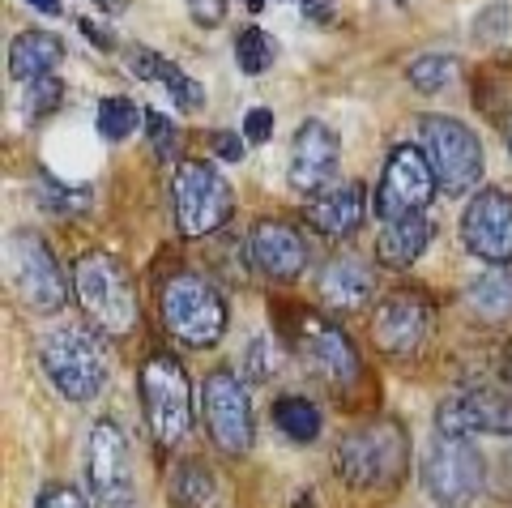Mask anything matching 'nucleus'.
<instances>
[{
	"label": "nucleus",
	"mask_w": 512,
	"mask_h": 508,
	"mask_svg": "<svg viewBox=\"0 0 512 508\" xmlns=\"http://www.w3.org/2000/svg\"><path fill=\"white\" fill-rule=\"evenodd\" d=\"M291 508H312V491H299V496L291 500Z\"/></svg>",
	"instance_id": "45"
},
{
	"label": "nucleus",
	"mask_w": 512,
	"mask_h": 508,
	"mask_svg": "<svg viewBox=\"0 0 512 508\" xmlns=\"http://www.w3.org/2000/svg\"><path fill=\"white\" fill-rule=\"evenodd\" d=\"M141 410L158 449H175L192 432V380L171 351H154L141 363Z\"/></svg>",
	"instance_id": "6"
},
{
	"label": "nucleus",
	"mask_w": 512,
	"mask_h": 508,
	"mask_svg": "<svg viewBox=\"0 0 512 508\" xmlns=\"http://www.w3.org/2000/svg\"><path fill=\"white\" fill-rule=\"evenodd\" d=\"M500 380H504V385L512 389V342L504 346V355H500Z\"/></svg>",
	"instance_id": "44"
},
{
	"label": "nucleus",
	"mask_w": 512,
	"mask_h": 508,
	"mask_svg": "<svg viewBox=\"0 0 512 508\" xmlns=\"http://www.w3.org/2000/svg\"><path fill=\"white\" fill-rule=\"evenodd\" d=\"M64 60V43L52 30H22L9 43V77L18 86H35L43 77H56Z\"/></svg>",
	"instance_id": "21"
},
{
	"label": "nucleus",
	"mask_w": 512,
	"mask_h": 508,
	"mask_svg": "<svg viewBox=\"0 0 512 508\" xmlns=\"http://www.w3.org/2000/svg\"><path fill=\"white\" fill-rule=\"evenodd\" d=\"M244 5H248V13H261V9H265V0H244Z\"/></svg>",
	"instance_id": "46"
},
{
	"label": "nucleus",
	"mask_w": 512,
	"mask_h": 508,
	"mask_svg": "<svg viewBox=\"0 0 512 508\" xmlns=\"http://www.w3.org/2000/svg\"><path fill=\"white\" fill-rule=\"evenodd\" d=\"M188 9L201 26H218L222 18H227V0H188Z\"/></svg>",
	"instance_id": "40"
},
{
	"label": "nucleus",
	"mask_w": 512,
	"mask_h": 508,
	"mask_svg": "<svg viewBox=\"0 0 512 508\" xmlns=\"http://www.w3.org/2000/svg\"><path fill=\"white\" fill-rule=\"evenodd\" d=\"M30 508H90V500L86 496H77L73 487H64V483H56V487H47L43 496L30 504Z\"/></svg>",
	"instance_id": "38"
},
{
	"label": "nucleus",
	"mask_w": 512,
	"mask_h": 508,
	"mask_svg": "<svg viewBox=\"0 0 512 508\" xmlns=\"http://www.w3.org/2000/svg\"><path fill=\"white\" fill-rule=\"evenodd\" d=\"M154 82L163 86V90L171 94V99H175V107L188 111V116H192V111H201V107H205V90H201L197 82H192L188 73L175 69L171 60H163V65H158V77H154Z\"/></svg>",
	"instance_id": "32"
},
{
	"label": "nucleus",
	"mask_w": 512,
	"mask_h": 508,
	"mask_svg": "<svg viewBox=\"0 0 512 508\" xmlns=\"http://www.w3.org/2000/svg\"><path fill=\"white\" fill-rule=\"evenodd\" d=\"M419 146L444 193H470L483 180V141L457 116H419Z\"/></svg>",
	"instance_id": "8"
},
{
	"label": "nucleus",
	"mask_w": 512,
	"mask_h": 508,
	"mask_svg": "<svg viewBox=\"0 0 512 508\" xmlns=\"http://www.w3.org/2000/svg\"><path fill=\"white\" fill-rule=\"evenodd\" d=\"M461 244L483 265L508 269L512 265V197L504 188H478L461 214Z\"/></svg>",
	"instance_id": "15"
},
{
	"label": "nucleus",
	"mask_w": 512,
	"mask_h": 508,
	"mask_svg": "<svg viewBox=\"0 0 512 508\" xmlns=\"http://www.w3.org/2000/svg\"><path fill=\"white\" fill-rule=\"evenodd\" d=\"M9 287L13 295L22 299L26 308L35 312H60L69 304V282H64V269L60 261L52 257V248H47L43 235L35 231H18L9 240Z\"/></svg>",
	"instance_id": "10"
},
{
	"label": "nucleus",
	"mask_w": 512,
	"mask_h": 508,
	"mask_svg": "<svg viewBox=\"0 0 512 508\" xmlns=\"http://www.w3.org/2000/svg\"><path fill=\"white\" fill-rule=\"evenodd\" d=\"M461 304L478 325H504L512 321V274L508 269H487L483 278H474Z\"/></svg>",
	"instance_id": "23"
},
{
	"label": "nucleus",
	"mask_w": 512,
	"mask_h": 508,
	"mask_svg": "<svg viewBox=\"0 0 512 508\" xmlns=\"http://www.w3.org/2000/svg\"><path fill=\"white\" fill-rule=\"evenodd\" d=\"M30 9H39L43 18H60V0H26Z\"/></svg>",
	"instance_id": "43"
},
{
	"label": "nucleus",
	"mask_w": 512,
	"mask_h": 508,
	"mask_svg": "<svg viewBox=\"0 0 512 508\" xmlns=\"http://www.w3.org/2000/svg\"><path fill=\"white\" fill-rule=\"evenodd\" d=\"M39 368L64 402H94L111 380V351L99 329L64 325L39 338Z\"/></svg>",
	"instance_id": "2"
},
{
	"label": "nucleus",
	"mask_w": 512,
	"mask_h": 508,
	"mask_svg": "<svg viewBox=\"0 0 512 508\" xmlns=\"http://www.w3.org/2000/svg\"><path fill=\"white\" fill-rule=\"evenodd\" d=\"M457 73H461V60L457 56H448V52H423L419 60H410V69H406V82L419 90V94H440L457 82Z\"/></svg>",
	"instance_id": "27"
},
{
	"label": "nucleus",
	"mask_w": 512,
	"mask_h": 508,
	"mask_svg": "<svg viewBox=\"0 0 512 508\" xmlns=\"http://www.w3.org/2000/svg\"><path fill=\"white\" fill-rule=\"evenodd\" d=\"M94 120H99V133L107 141H124L146 124V111L128 99V94H107V99H99V116Z\"/></svg>",
	"instance_id": "29"
},
{
	"label": "nucleus",
	"mask_w": 512,
	"mask_h": 508,
	"mask_svg": "<svg viewBox=\"0 0 512 508\" xmlns=\"http://www.w3.org/2000/svg\"><path fill=\"white\" fill-rule=\"evenodd\" d=\"M124 65L133 69V77H141V82H154L158 65H163V56L150 52V47H141V43H133V47H124Z\"/></svg>",
	"instance_id": "36"
},
{
	"label": "nucleus",
	"mask_w": 512,
	"mask_h": 508,
	"mask_svg": "<svg viewBox=\"0 0 512 508\" xmlns=\"http://www.w3.org/2000/svg\"><path fill=\"white\" fill-rule=\"evenodd\" d=\"M210 150H214V158H222V163H239V158H244V141L235 133H210Z\"/></svg>",
	"instance_id": "39"
},
{
	"label": "nucleus",
	"mask_w": 512,
	"mask_h": 508,
	"mask_svg": "<svg viewBox=\"0 0 512 508\" xmlns=\"http://www.w3.org/2000/svg\"><path fill=\"white\" fill-rule=\"evenodd\" d=\"M269 419H274L278 436L291 440V444H312L320 436V410L316 402L299 398V393H282V398H274V406H269Z\"/></svg>",
	"instance_id": "24"
},
{
	"label": "nucleus",
	"mask_w": 512,
	"mask_h": 508,
	"mask_svg": "<svg viewBox=\"0 0 512 508\" xmlns=\"http://www.w3.org/2000/svg\"><path fill=\"white\" fill-rule=\"evenodd\" d=\"M474 107L478 116H487L495 129H512V77L500 69H487L474 77Z\"/></svg>",
	"instance_id": "26"
},
{
	"label": "nucleus",
	"mask_w": 512,
	"mask_h": 508,
	"mask_svg": "<svg viewBox=\"0 0 512 508\" xmlns=\"http://www.w3.org/2000/svg\"><path fill=\"white\" fill-rule=\"evenodd\" d=\"M244 252H248V265L261 269V274L274 278V282H295L312 261L303 231L295 222H282V218H256Z\"/></svg>",
	"instance_id": "18"
},
{
	"label": "nucleus",
	"mask_w": 512,
	"mask_h": 508,
	"mask_svg": "<svg viewBox=\"0 0 512 508\" xmlns=\"http://www.w3.org/2000/svg\"><path fill=\"white\" fill-rule=\"evenodd\" d=\"M431 235H436V227H431L427 214L393 218V222H384L380 235H376V257H380V265H389V269H410L427 252Z\"/></svg>",
	"instance_id": "22"
},
{
	"label": "nucleus",
	"mask_w": 512,
	"mask_h": 508,
	"mask_svg": "<svg viewBox=\"0 0 512 508\" xmlns=\"http://www.w3.org/2000/svg\"><path fill=\"white\" fill-rule=\"evenodd\" d=\"M167 496L175 508H210L218 496V483L197 457H184V462H175L171 479H167Z\"/></svg>",
	"instance_id": "25"
},
{
	"label": "nucleus",
	"mask_w": 512,
	"mask_h": 508,
	"mask_svg": "<svg viewBox=\"0 0 512 508\" xmlns=\"http://www.w3.org/2000/svg\"><path fill=\"white\" fill-rule=\"evenodd\" d=\"M90 5H99V9H116L120 0H90Z\"/></svg>",
	"instance_id": "47"
},
{
	"label": "nucleus",
	"mask_w": 512,
	"mask_h": 508,
	"mask_svg": "<svg viewBox=\"0 0 512 508\" xmlns=\"http://www.w3.org/2000/svg\"><path fill=\"white\" fill-rule=\"evenodd\" d=\"M90 508H133V449L116 419H94L86 436Z\"/></svg>",
	"instance_id": "9"
},
{
	"label": "nucleus",
	"mask_w": 512,
	"mask_h": 508,
	"mask_svg": "<svg viewBox=\"0 0 512 508\" xmlns=\"http://www.w3.org/2000/svg\"><path fill=\"white\" fill-rule=\"evenodd\" d=\"M436 432L444 436H508L512 440V393L461 389L436 406Z\"/></svg>",
	"instance_id": "17"
},
{
	"label": "nucleus",
	"mask_w": 512,
	"mask_h": 508,
	"mask_svg": "<svg viewBox=\"0 0 512 508\" xmlns=\"http://www.w3.org/2000/svg\"><path fill=\"white\" fill-rule=\"evenodd\" d=\"M201 419H205V432H210L218 453L244 457L252 449V440H256L252 398L235 372L218 368L201 380Z\"/></svg>",
	"instance_id": "11"
},
{
	"label": "nucleus",
	"mask_w": 512,
	"mask_h": 508,
	"mask_svg": "<svg viewBox=\"0 0 512 508\" xmlns=\"http://www.w3.org/2000/svg\"><path fill=\"white\" fill-rule=\"evenodd\" d=\"M342 163V137L329 129L325 120H303L291 137V163H286V184L303 201H312L316 193L338 180Z\"/></svg>",
	"instance_id": "16"
},
{
	"label": "nucleus",
	"mask_w": 512,
	"mask_h": 508,
	"mask_svg": "<svg viewBox=\"0 0 512 508\" xmlns=\"http://www.w3.org/2000/svg\"><path fill=\"white\" fill-rule=\"evenodd\" d=\"M146 133H150V146L158 158H171L175 154V124L163 116V111H146Z\"/></svg>",
	"instance_id": "35"
},
{
	"label": "nucleus",
	"mask_w": 512,
	"mask_h": 508,
	"mask_svg": "<svg viewBox=\"0 0 512 508\" xmlns=\"http://www.w3.org/2000/svg\"><path fill=\"white\" fill-rule=\"evenodd\" d=\"M244 372L248 380H269L278 372V351H274V342L269 338H252L248 342V355H244Z\"/></svg>",
	"instance_id": "34"
},
{
	"label": "nucleus",
	"mask_w": 512,
	"mask_h": 508,
	"mask_svg": "<svg viewBox=\"0 0 512 508\" xmlns=\"http://www.w3.org/2000/svg\"><path fill=\"white\" fill-rule=\"evenodd\" d=\"M436 171H431L423 146H393L389 158H384L380 184H376V214L384 222L406 218V214H427L431 197H436Z\"/></svg>",
	"instance_id": "13"
},
{
	"label": "nucleus",
	"mask_w": 512,
	"mask_h": 508,
	"mask_svg": "<svg viewBox=\"0 0 512 508\" xmlns=\"http://www.w3.org/2000/svg\"><path fill=\"white\" fill-rule=\"evenodd\" d=\"M231 321L227 295L218 282H210L197 269H180L163 282V325L175 342L192 346V351H210L222 342Z\"/></svg>",
	"instance_id": "4"
},
{
	"label": "nucleus",
	"mask_w": 512,
	"mask_h": 508,
	"mask_svg": "<svg viewBox=\"0 0 512 508\" xmlns=\"http://www.w3.org/2000/svg\"><path fill=\"white\" fill-rule=\"evenodd\" d=\"M274 60H278V43H274V35H265L261 26L239 30V39H235V65H239V73L261 77V73L274 69Z\"/></svg>",
	"instance_id": "30"
},
{
	"label": "nucleus",
	"mask_w": 512,
	"mask_h": 508,
	"mask_svg": "<svg viewBox=\"0 0 512 508\" xmlns=\"http://www.w3.org/2000/svg\"><path fill=\"white\" fill-rule=\"evenodd\" d=\"M73 299L90 329L99 333H133L137 325V291H133V274L111 257V252H82L73 265Z\"/></svg>",
	"instance_id": "3"
},
{
	"label": "nucleus",
	"mask_w": 512,
	"mask_h": 508,
	"mask_svg": "<svg viewBox=\"0 0 512 508\" xmlns=\"http://www.w3.org/2000/svg\"><path fill=\"white\" fill-rule=\"evenodd\" d=\"M244 137L252 141V146H265V141L274 137V111H269V107H248V116H244Z\"/></svg>",
	"instance_id": "37"
},
{
	"label": "nucleus",
	"mask_w": 512,
	"mask_h": 508,
	"mask_svg": "<svg viewBox=\"0 0 512 508\" xmlns=\"http://www.w3.org/2000/svg\"><path fill=\"white\" fill-rule=\"evenodd\" d=\"M436 329V304L419 291L384 295L372 312V346L384 359H414Z\"/></svg>",
	"instance_id": "14"
},
{
	"label": "nucleus",
	"mask_w": 512,
	"mask_h": 508,
	"mask_svg": "<svg viewBox=\"0 0 512 508\" xmlns=\"http://www.w3.org/2000/svg\"><path fill=\"white\" fill-rule=\"evenodd\" d=\"M171 205H175V222L188 240H205V235L222 231L231 222L235 210V197H231V184L218 176L214 163L205 158H184L175 167V180H171Z\"/></svg>",
	"instance_id": "7"
},
{
	"label": "nucleus",
	"mask_w": 512,
	"mask_h": 508,
	"mask_svg": "<svg viewBox=\"0 0 512 508\" xmlns=\"http://www.w3.org/2000/svg\"><path fill=\"white\" fill-rule=\"evenodd\" d=\"M419 487L436 508H474L487 487V457L470 436L436 432L419 457Z\"/></svg>",
	"instance_id": "5"
},
{
	"label": "nucleus",
	"mask_w": 512,
	"mask_h": 508,
	"mask_svg": "<svg viewBox=\"0 0 512 508\" xmlns=\"http://www.w3.org/2000/svg\"><path fill=\"white\" fill-rule=\"evenodd\" d=\"M397 5H406V0H397Z\"/></svg>",
	"instance_id": "49"
},
{
	"label": "nucleus",
	"mask_w": 512,
	"mask_h": 508,
	"mask_svg": "<svg viewBox=\"0 0 512 508\" xmlns=\"http://www.w3.org/2000/svg\"><path fill=\"white\" fill-rule=\"evenodd\" d=\"M504 137H508V154H512V129H508V133H504Z\"/></svg>",
	"instance_id": "48"
},
{
	"label": "nucleus",
	"mask_w": 512,
	"mask_h": 508,
	"mask_svg": "<svg viewBox=\"0 0 512 508\" xmlns=\"http://www.w3.org/2000/svg\"><path fill=\"white\" fill-rule=\"evenodd\" d=\"M295 321L299 325H291V346H295V355L308 363V372L333 389L355 385L363 376V363H359V351L350 346L346 333L316 312H295Z\"/></svg>",
	"instance_id": "12"
},
{
	"label": "nucleus",
	"mask_w": 512,
	"mask_h": 508,
	"mask_svg": "<svg viewBox=\"0 0 512 508\" xmlns=\"http://www.w3.org/2000/svg\"><path fill=\"white\" fill-rule=\"evenodd\" d=\"M303 5V18L316 22V26H329L333 22V0H299Z\"/></svg>",
	"instance_id": "41"
},
{
	"label": "nucleus",
	"mask_w": 512,
	"mask_h": 508,
	"mask_svg": "<svg viewBox=\"0 0 512 508\" xmlns=\"http://www.w3.org/2000/svg\"><path fill=\"white\" fill-rule=\"evenodd\" d=\"M35 201L43 205L47 214H56V218H77L82 210H90V193H86V188H73V184H64L56 176H47V171H39V176H35Z\"/></svg>",
	"instance_id": "28"
},
{
	"label": "nucleus",
	"mask_w": 512,
	"mask_h": 508,
	"mask_svg": "<svg viewBox=\"0 0 512 508\" xmlns=\"http://www.w3.org/2000/svg\"><path fill=\"white\" fill-rule=\"evenodd\" d=\"M333 470L359 496H389L410 470V436L397 419H367L346 427L333 444Z\"/></svg>",
	"instance_id": "1"
},
{
	"label": "nucleus",
	"mask_w": 512,
	"mask_h": 508,
	"mask_svg": "<svg viewBox=\"0 0 512 508\" xmlns=\"http://www.w3.org/2000/svg\"><path fill=\"white\" fill-rule=\"evenodd\" d=\"M316 287L333 312H363L376 299V269L355 252H342V257L320 265Z\"/></svg>",
	"instance_id": "19"
},
{
	"label": "nucleus",
	"mask_w": 512,
	"mask_h": 508,
	"mask_svg": "<svg viewBox=\"0 0 512 508\" xmlns=\"http://www.w3.org/2000/svg\"><path fill=\"white\" fill-rule=\"evenodd\" d=\"M470 35H474V43L478 47H504L508 39H512V5H504V0H495V5H487V9H478V18H474V26H470Z\"/></svg>",
	"instance_id": "31"
},
{
	"label": "nucleus",
	"mask_w": 512,
	"mask_h": 508,
	"mask_svg": "<svg viewBox=\"0 0 512 508\" xmlns=\"http://www.w3.org/2000/svg\"><path fill=\"white\" fill-rule=\"evenodd\" d=\"M60 99H64V82H60V77H43V82L26 86V116L30 120L52 116V111L60 107Z\"/></svg>",
	"instance_id": "33"
},
{
	"label": "nucleus",
	"mask_w": 512,
	"mask_h": 508,
	"mask_svg": "<svg viewBox=\"0 0 512 508\" xmlns=\"http://www.w3.org/2000/svg\"><path fill=\"white\" fill-rule=\"evenodd\" d=\"M77 26H82V35L94 43V47H103V52H111V47H116V39H111L107 35V30L99 26V22H94V18H82V22H77Z\"/></svg>",
	"instance_id": "42"
},
{
	"label": "nucleus",
	"mask_w": 512,
	"mask_h": 508,
	"mask_svg": "<svg viewBox=\"0 0 512 508\" xmlns=\"http://www.w3.org/2000/svg\"><path fill=\"white\" fill-rule=\"evenodd\" d=\"M303 218H308L312 231H320L325 240H350L367 218L363 184H329L325 193H316L303 205Z\"/></svg>",
	"instance_id": "20"
}]
</instances>
